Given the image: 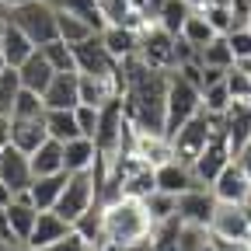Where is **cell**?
Returning a JSON list of instances; mask_svg holds the SVG:
<instances>
[{"label":"cell","mask_w":251,"mask_h":251,"mask_svg":"<svg viewBox=\"0 0 251 251\" xmlns=\"http://www.w3.org/2000/svg\"><path fill=\"white\" fill-rule=\"evenodd\" d=\"M126 74V91H122V112L140 133H161L168 122V87L175 70H157L147 67L140 56H129L119 63Z\"/></svg>","instance_id":"1"},{"label":"cell","mask_w":251,"mask_h":251,"mask_svg":"<svg viewBox=\"0 0 251 251\" xmlns=\"http://www.w3.org/2000/svg\"><path fill=\"white\" fill-rule=\"evenodd\" d=\"M101 206H105V241H101V248L126 251V248H133L136 241L150 237L153 220H150L143 199L119 196L115 202H101Z\"/></svg>","instance_id":"2"},{"label":"cell","mask_w":251,"mask_h":251,"mask_svg":"<svg viewBox=\"0 0 251 251\" xmlns=\"http://www.w3.org/2000/svg\"><path fill=\"white\" fill-rule=\"evenodd\" d=\"M11 21H14L39 49L49 46L52 39H59V18H56L52 0H28V4L14 7Z\"/></svg>","instance_id":"3"},{"label":"cell","mask_w":251,"mask_h":251,"mask_svg":"<svg viewBox=\"0 0 251 251\" xmlns=\"http://www.w3.org/2000/svg\"><path fill=\"white\" fill-rule=\"evenodd\" d=\"M202 112V87H196L192 80H185L178 70L171 74V87H168V122H164V136L171 140L181 126Z\"/></svg>","instance_id":"4"},{"label":"cell","mask_w":251,"mask_h":251,"mask_svg":"<svg viewBox=\"0 0 251 251\" xmlns=\"http://www.w3.org/2000/svg\"><path fill=\"white\" fill-rule=\"evenodd\" d=\"M94 202H98V181H94V171H77V175L67 178V188H63V196H59V202L52 209L74 227L77 216H84Z\"/></svg>","instance_id":"5"},{"label":"cell","mask_w":251,"mask_h":251,"mask_svg":"<svg viewBox=\"0 0 251 251\" xmlns=\"http://www.w3.org/2000/svg\"><path fill=\"white\" fill-rule=\"evenodd\" d=\"M209 136H213V115L202 108L199 115H192L181 129L171 136V150H175V161H181V164H188L192 168L199 157H202V150H206V143H209Z\"/></svg>","instance_id":"6"},{"label":"cell","mask_w":251,"mask_h":251,"mask_svg":"<svg viewBox=\"0 0 251 251\" xmlns=\"http://www.w3.org/2000/svg\"><path fill=\"white\" fill-rule=\"evenodd\" d=\"M175 39L168 28H161L157 21H150L143 31H140V59L147 67H157V70H175L178 67V56H175Z\"/></svg>","instance_id":"7"},{"label":"cell","mask_w":251,"mask_h":251,"mask_svg":"<svg viewBox=\"0 0 251 251\" xmlns=\"http://www.w3.org/2000/svg\"><path fill=\"white\" fill-rule=\"evenodd\" d=\"M209 234L248 244V237H251V209H248V202H220L216 213H213Z\"/></svg>","instance_id":"8"},{"label":"cell","mask_w":251,"mask_h":251,"mask_svg":"<svg viewBox=\"0 0 251 251\" xmlns=\"http://www.w3.org/2000/svg\"><path fill=\"white\" fill-rule=\"evenodd\" d=\"M216 206H220V199L209 185H196V188H188V192L178 196V216L192 227H209Z\"/></svg>","instance_id":"9"},{"label":"cell","mask_w":251,"mask_h":251,"mask_svg":"<svg viewBox=\"0 0 251 251\" xmlns=\"http://www.w3.org/2000/svg\"><path fill=\"white\" fill-rule=\"evenodd\" d=\"M74 52H77V70L80 74H101V77H115L119 74V59L101 42V31L91 35V39H84V42H77Z\"/></svg>","instance_id":"10"},{"label":"cell","mask_w":251,"mask_h":251,"mask_svg":"<svg viewBox=\"0 0 251 251\" xmlns=\"http://www.w3.org/2000/svg\"><path fill=\"white\" fill-rule=\"evenodd\" d=\"M0 181H7L14 188V196L25 192V188H31V181H35V168H31V153H25L21 147L7 143L4 150H0Z\"/></svg>","instance_id":"11"},{"label":"cell","mask_w":251,"mask_h":251,"mask_svg":"<svg viewBox=\"0 0 251 251\" xmlns=\"http://www.w3.org/2000/svg\"><path fill=\"white\" fill-rule=\"evenodd\" d=\"M213 192L220 202H248L251 199V175L237 157L220 171V178L213 181Z\"/></svg>","instance_id":"12"},{"label":"cell","mask_w":251,"mask_h":251,"mask_svg":"<svg viewBox=\"0 0 251 251\" xmlns=\"http://www.w3.org/2000/svg\"><path fill=\"white\" fill-rule=\"evenodd\" d=\"M46 108H77L80 105V70H63L42 91Z\"/></svg>","instance_id":"13"},{"label":"cell","mask_w":251,"mask_h":251,"mask_svg":"<svg viewBox=\"0 0 251 251\" xmlns=\"http://www.w3.org/2000/svg\"><path fill=\"white\" fill-rule=\"evenodd\" d=\"M224 133H227L230 153L237 157L244 150V143L251 140V105L248 101H230V108L224 112Z\"/></svg>","instance_id":"14"},{"label":"cell","mask_w":251,"mask_h":251,"mask_svg":"<svg viewBox=\"0 0 251 251\" xmlns=\"http://www.w3.org/2000/svg\"><path fill=\"white\" fill-rule=\"evenodd\" d=\"M196 185H202L196 178V171L188 164H181V161H175V157L164 161V164H157V188H161V192L181 196V192H188V188H196Z\"/></svg>","instance_id":"15"},{"label":"cell","mask_w":251,"mask_h":251,"mask_svg":"<svg viewBox=\"0 0 251 251\" xmlns=\"http://www.w3.org/2000/svg\"><path fill=\"white\" fill-rule=\"evenodd\" d=\"M46 140H49L46 115H31V119L14 115V133H11V143H14V147H21L25 153H35Z\"/></svg>","instance_id":"16"},{"label":"cell","mask_w":251,"mask_h":251,"mask_svg":"<svg viewBox=\"0 0 251 251\" xmlns=\"http://www.w3.org/2000/svg\"><path fill=\"white\" fill-rule=\"evenodd\" d=\"M94 164H98V143L91 136H77V140L63 143V168H67V175L91 171Z\"/></svg>","instance_id":"17"},{"label":"cell","mask_w":251,"mask_h":251,"mask_svg":"<svg viewBox=\"0 0 251 251\" xmlns=\"http://www.w3.org/2000/svg\"><path fill=\"white\" fill-rule=\"evenodd\" d=\"M18 74H21V87H28V91H46L49 84H52V77H56V67L46 59V52L42 49H35L21 67H18Z\"/></svg>","instance_id":"18"},{"label":"cell","mask_w":251,"mask_h":251,"mask_svg":"<svg viewBox=\"0 0 251 251\" xmlns=\"http://www.w3.org/2000/svg\"><path fill=\"white\" fill-rule=\"evenodd\" d=\"M70 230H74V227H70L56 209H39V224H35V230H31L28 244H31V248H46V244H52V241H59V237H67Z\"/></svg>","instance_id":"19"},{"label":"cell","mask_w":251,"mask_h":251,"mask_svg":"<svg viewBox=\"0 0 251 251\" xmlns=\"http://www.w3.org/2000/svg\"><path fill=\"white\" fill-rule=\"evenodd\" d=\"M101 42L108 46V52L122 63V59H129L140 52V31L136 28H126V25H108L101 31Z\"/></svg>","instance_id":"20"},{"label":"cell","mask_w":251,"mask_h":251,"mask_svg":"<svg viewBox=\"0 0 251 251\" xmlns=\"http://www.w3.org/2000/svg\"><path fill=\"white\" fill-rule=\"evenodd\" d=\"M67 171H59V175H35V181H31V202H35L39 209H52L63 196V188H67Z\"/></svg>","instance_id":"21"},{"label":"cell","mask_w":251,"mask_h":251,"mask_svg":"<svg viewBox=\"0 0 251 251\" xmlns=\"http://www.w3.org/2000/svg\"><path fill=\"white\" fill-rule=\"evenodd\" d=\"M46 126H49V136L59 143L84 136L80 122H77V108H46Z\"/></svg>","instance_id":"22"},{"label":"cell","mask_w":251,"mask_h":251,"mask_svg":"<svg viewBox=\"0 0 251 251\" xmlns=\"http://www.w3.org/2000/svg\"><path fill=\"white\" fill-rule=\"evenodd\" d=\"M0 49H4V56H7V67H21V63H25L31 52H35L39 46L31 42L25 31L11 21V25H7V31H4V39H0Z\"/></svg>","instance_id":"23"},{"label":"cell","mask_w":251,"mask_h":251,"mask_svg":"<svg viewBox=\"0 0 251 251\" xmlns=\"http://www.w3.org/2000/svg\"><path fill=\"white\" fill-rule=\"evenodd\" d=\"M74 230H77V234H80L94 251H98V248H101V241H105V206H101V202H94L84 216H77Z\"/></svg>","instance_id":"24"},{"label":"cell","mask_w":251,"mask_h":251,"mask_svg":"<svg viewBox=\"0 0 251 251\" xmlns=\"http://www.w3.org/2000/svg\"><path fill=\"white\" fill-rule=\"evenodd\" d=\"M31 168H35V175H59V171H67V168H63V143L49 136L35 153H31Z\"/></svg>","instance_id":"25"},{"label":"cell","mask_w":251,"mask_h":251,"mask_svg":"<svg viewBox=\"0 0 251 251\" xmlns=\"http://www.w3.org/2000/svg\"><path fill=\"white\" fill-rule=\"evenodd\" d=\"M181 227H185V220H181L178 213L168 216V220H161V224H153V230H150L153 251H178V234H181Z\"/></svg>","instance_id":"26"},{"label":"cell","mask_w":251,"mask_h":251,"mask_svg":"<svg viewBox=\"0 0 251 251\" xmlns=\"http://www.w3.org/2000/svg\"><path fill=\"white\" fill-rule=\"evenodd\" d=\"M56 18H59V39L63 42H70V46H77V42H84V39H91V35H98L80 14H70V11H56Z\"/></svg>","instance_id":"27"},{"label":"cell","mask_w":251,"mask_h":251,"mask_svg":"<svg viewBox=\"0 0 251 251\" xmlns=\"http://www.w3.org/2000/svg\"><path fill=\"white\" fill-rule=\"evenodd\" d=\"M56 11H70V14H80L94 31H105V18H101V7L98 0H52Z\"/></svg>","instance_id":"28"},{"label":"cell","mask_w":251,"mask_h":251,"mask_svg":"<svg viewBox=\"0 0 251 251\" xmlns=\"http://www.w3.org/2000/svg\"><path fill=\"white\" fill-rule=\"evenodd\" d=\"M188 14H192V7H188L185 0H164V7L157 11L153 21L161 25V28H168L171 35H181V28H185V18H188Z\"/></svg>","instance_id":"29"},{"label":"cell","mask_w":251,"mask_h":251,"mask_svg":"<svg viewBox=\"0 0 251 251\" xmlns=\"http://www.w3.org/2000/svg\"><path fill=\"white\" fill-rule=\"evenodd\" d=\"M181 35H185L188 42H196V46L202 49V46H209V42L216 39V28L209 25V18H206L202 11H192V14L185 18V28H181Z\"/></svg>","instance_id":"30"},{"label":"cell","mask_w":251,"mask_h":251,"mask_svg":"<svg viewBox=\"0 0 251 251\" xmlns=\"http://www.w3.org/2000/svg\"><path fill=\"white\" fill-rule=\"evenodd\" d=\"M18 94H21V74H18V67L0 70V115H14Z\"/></svg>","instance_id":"31"},{"label":"cell","mask_w":251,"mask_h":251,"mask_svg":"<svg viewBox=\"0 0 251 251\" xmlns=\"http://www.w3.org/2000/svg\"><path fill=\"white\" fill-rule=\"evenodd\" d=\"M202 63L206 67H220V70H230L234 67V49H230V42H227V35H216L209 46H202Z\"/></svg>","instance_id":"32"},{"label":"cell","mask_w":251,"mask_h":251,"mask_svg":"<svg viewBox=\"0 0 251 251\" xmlns=\"http://www.w3.org/2000/svg\"><path fill=\"white\" fill-rule=\"evenodd\" d=\"M230 101H234V94H230V87H227V77L220 80V84L202 87V108H206L209 115H224V112L230 108Z\"/></svg>","instance_id":"33"},{"label":"cell","mask_w":251,"mask_h":251,"mask_svg":"<svg viewBox=\"0 0 251 251\" xmlns=\"http://www.w3.org/2000/svg\"><path fill=\"white\" fill-rule=\"evenodd\" d=\"M42 52H46V59L56 67V74H63V70H77V52H74L70 42L52 39L49 46H42Z\"/></svg>","instance_id":"34"},{"label":"cell","mask_w":251,"mask_h":251,"mask_svg":"<svg viewBox=\"0 0 251 251\" xmlns=\"http://www.w3.org/2000/svg\"><path fill=\"white\" fill-rule=\"evenodd\" d=\"M143 202H147V213H150L153 224H161V220H168V216H175V213H178V196L161 192V188H157V192H150Z\"/></svg>","instance_id":"35"},{"label":"cell","mask_w":251,"mask_h":251,"mask_svg":"<svg viewBox=\"0 0 251 251\" xmlns=\"http://www.w3.org/2000/svg\"><path fill=\"white\" fill-rule=\"evenodd\" d=\"M227 87L234 94V101H251V70L244 63H234L227 70Z\"/></svg>","instance_id":"36"},{"label":"cell","mask_w":251,"mask_h":251,"mask_svg":"<svg viewBox=\"0 0 251 251\" xmlns=\"http://www.w3.org/2000/svg\"><path fill=\"white\" fill-rule=\"evenodd\" d=\"M202 14H206L209 25L216 28V35H227V31L237 28V21H234V7H227V4H206Z\"/></svg>","instance_id":"37"},{"label":"cell","mask_w":251,"mask_h":251,"mask_svg":"<svg viewBox=\"0 0 251 251\" xmlns=\"http://www.w3.org/2000/svg\"><path fill=\"white\" fill-rule=\"evenodd\" d=\"M14 115H21V119H31V115H46V98H42L39 91H28V87H21L18 101H14Z\"/></svg>","instance_id":"38"},{"label":"cell","mask_w":251,"mask_h":251,"mask_svg":"<svg viewBox=\"0 0 251 251\" xmlns=\"http://www.w3.org/2000/svg\"><path fill=\"white\" fill-rule=\"evenodd\" d=\"M209 241V227H192L185 224L181 234H178V251H202Z\"/></svg>","instance_id":"39"},{"label":"cell","mask_w":251,"mask_h":251,"mask_svg":"<svg viewBox=\"0 0 251 251\" xmlns=\"http://www.w3.org/2000/svg\"><path fill=\"white\" fill-rule=\"evenodd\" d=\"M227 42L234 49V59L237 63H248L251 59V25H241V28L227 31Z\"/></svg>","instance_id":"40"},{"label":"cell","mask_w":251,"mask_h":251,"mask_svg":"<svg viewBox=\"0 0 251 251\" xmlns=\"http://www.w3.org/2000/svg\"><path fill=\"white\" fill-rule=\"evenodd\" d=\"M77 122H80V133L94 140V133H98V122H101V108H94V105H77Z\"/></svg>","instance_id":"41"},{"label":"cell","mask_w":251,"mask_h":251,"mask_svg":"<svg viewBox=\"0 0 251 251\" xmlns=\"http://www.w3.org/2000/svg\"><path fill=\"white\" fill-rule=\"evenodd\" d=\"M35 251H94L77 230H70L67 237H59V241H52V244H46V248H35Z\"/></svg>","instance_id":"42"},{"label":"cell","mask_w":251,"mask_h":251,"mask_svg":"<svg viewBox=\"0 0 251 251\" xmlns=\"http://www.w3.org/2000/svg\"><path fill=\"white\" fill-rule=\"evenodd\" d=\"M7 241H21L11 227V216H7V206H0V244H7Z\"/></svg>","instance_id":"43"},{"label":"cell","mask_w":251,"mask_h":251,"mask_svg":"<svg viewBox=\"0 0 251 251\" xmlns=\"http://www.w3.org/2000/svg\"><path fill=\"white\" fill-rule=\"evenodd\" d=\"M11 133H14V115H0V147L11 143Z\"/></svg>","instance_id":"44"},{"label":"cell","mask_w":251,"mask_h":251,"mask_svg":"<svg viewBox=\"0 0 251 251\" xmlns=\"http://www.w3.org/2000/svg\"><path fill=\"white\" fill-rule=\"evenodd\" d=\"M0 251H35L28 241H7V244H0Z\"/></svg>","instance_id":"45"},{"label":"cell","mask_w":251,"mask_h":251,"mask_svg":"<svg viewBox=\"0 0 251 251\" xmlns=\"http://www.w3.org/2000/svg\"><path fill=\"white\" fill-rule=\"evenodd\" d=\"M237 161H241V164L248 168V175H251V140H248V143H244V150L237 153Z\"/></svg>","instance_id":"46"},{"label":"cell","mask_w":251,"mask_h":251,"mask_svg":"<svg viewBox=\"0 0 251 251\" xmlns=\"http://www.w3.org/2000/svg\"><path fill=\"white\" fill-rule=\"evenodd\" d=\"M126 251H153V244H150V237H147V241H136L133 248H126Z\"/></svg>","instance_id":"47"},{"label":"cell","mask_w":251,"mask_h":251,"mask_svg":"<svg viewBox=\"0 0 251 251\" xmlns=\"http://www.w3.org/2000/svg\"><path fill=\"white\" fill-rule=\"evenodd\" d=\"M185 4H188V7H192V11H202V7L209 4V0H185Z\"/></svg>","instance_id":"48"},{"label":"cell","mask_w":251,"mask_h":251,"mask_svg":"<svg viewBox=\"0 0 251 251\" xmlns=\"http://www.w3.org/2000/svg\"><path fill=\"white\" fill-rule=\"evenodd\" d=\"M126 4H133L136 11H147V0H126Z\"/></svg>","instance_id":"49"},{"label":"cell","mask_w":251,"mask_h":251,"mask_svg":"<svg viewBox=\"0 0 251 251\" xmlns=\"http://www.w3.org/2000/svg\"><path fill=\"white\" fill-rule=\"evenodd\" d=\"M4 4H7V7L14 11V7H21V4H28V0H4Z\"/></svg>","instance_id":"50"},{"label":"cell","mask_w":251,"mask_h":251,"mask_svg":"<svg viewBox=\"0 0 251 251\" xmlns=\"http://www.w3.org/2000/svg\"><path fill=\"white\" fill-rule=\"evenodd\" d=\"M0 70H7V56H4V49H0Z\"/></svg>","instance_id":"51"},{"label":"cell","mask_w":251,"mask_h":251,"mask_svg":"<svg viewBox=\"0 0 251 251\" xmlns=\"http://www.w3.org/2000/svg\"><path fill=\"white\" fill-rule=\"evenodd\" d=\"M202 251H216V248H213V234H209V241H206V248H202Z\"/></svg>","instance_id":"52"},{"label":"cell","mask_w":251,"mask_h":251,"mask_svg":"<svg viewBox=\"0 0 251 251\" xmlns=\"http://www.w3.org/2000/svg\"><path fill=\"white\" fill-rule=\"evenodd\" d=\"M244 67H248V70H251V59H248V63H244Z\"/></svg>","instance_id":"53"},{"label":"cell","mask_w":251,"mask_h":251,"mask_svg":"<svg viewBox=\"0 0 251 251\" xmlns=\"http://www.w3.org/2000/svg\"><path fill=\"white\" fill-rule=\"evenodd\" d=\"M248 105H251V101H248Z\"/></svg>","instance_id":"54"}]
</instances>
